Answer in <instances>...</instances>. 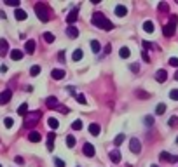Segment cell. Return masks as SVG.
<instances>
[{
  "label": "cell",
  "mask_w": 178,
  "mask_h": 167,
  "mask_svg": "<svg viewBox=\"0 0 178 167\" xmlns=\"http://www.w3.org/2000/svg\"><path fill=\"white\" fill-rule=\"evenodd\" d=\"M65 70H53L51 71V77H53L54 80H61V79H65Z\"/></svg>",
  "instance_id": "8fae6325"
},
{
  "label": "cell",
  "mask_w": 178,
  "mask_h": 167,
  "mask_svg": "<svg viewBox=\"0 0 178 167\" xmlns=\"http://www.w3.org/2000/svg\"><path fill=\"white\" fill-rule=\"evenodd\" d=\"M0 167H2V165H0Z\"/></svg>",
  "instance_id": "6f0895ef"
},
{
  "label": "cell",
  "mask_w": 178,
  "mask_h": 167,
  "mask_svg": "<svg viewBox=\"0 0 178 167\" xmlns=\"http://www.w3.org/2000/svg\"><path fill=\"white\" fill-rule=\"evenodd\" d=\"M131 70H133L134 73H138V70H140V66H138V65H131Z\"/></svg>",
  "instance_id": "681fc988"
},
{
  "label": "cell",
  "mask_w": 178,
  "mask_h": 167,
  "mask_svg": "<svg viewBox=\"0 0 178 167\" xmlns=\"http://www.w3.org/2000/svg\"><path fill=\"white\" fill-rule=\"evenodd\" d=\"M126 14H128V9H126L124 5H117V7H115V16H119V18H124Z\"/></svg>",
  "instance_id": "ac0fdd59"
},
{
  "label": "cell",
  "mask_w": 178,
  "mask_h": 167,
  "mask_svg": "<svg viewBox=\"0 0 178 167\" xmlns=\"http://www.w3.org/2000/svg\"><path fill=\"white\" fill-rule=\"evenodd\" d=\"M14 16H16V19H18V21H25V19H26V12H25L23 9H16Z\"/></svg>",
  "instance_id": "ffe728a7"
},
{
  "label": "cell",
  "mask_w": 178,
  "mask_h": 167,
  "mask_svg": "<svg viewBox=\"0 0 178 167\" xmlns=\"http://www.w3.org/2000/svg\"><path fill=\"white\" fill-rule=\"evenodd\" d=\"M143 30L147 31V33H152V31L156 30V28H154V23H152V21H145V23H143Z\"/></svg>",
  "instance_id": "d4e9b609"
},
{
  "label": "cell",
  "mask_w": 178,
  "mask_h": 167,
  "mask_svg": "<svg viewBox=\"0 0 178 167\" xmlns=\"http://www.w3.org/2000/svg\"><path fill=\"white\" fill-rule=\"evenodd\" d=\"M110 51H112V47H110V45H107V47H105V54H108Z\"/></svg>",
  "instance_id": "f5cc1de1"
},
{
  "label": "cell",
  "mask_w": 178,
  "mask_h": 167,
  "mask_svg": "<svg viewBox=\"0 0 178 167\" xmlns=\"http://www.w3.org/2000/svg\"><path fill=\"white\" fill-rule=\"evenodd\" d=\"M45 105H47V108H58L59 106V103H58V99H56V97H47V99H45Z\"/></svg>",
  "instance_id": "9a60e30c"
},
{
  "label": "cell",
  "mask_w": 178,
  "mask_h": 167,
  "mask_svg": "<svg viewBox=\"0 0 178 167\" xmlns=\"http://www.w3.org/2000/svg\"><path fill=\"white\" fill-rule=\"evenodd\" d=\"M72 129L73 131H80L82 129V120H75V122L72 124Z\"/></svg>",
  "instance_id": "d6a6232c"
},
{
  "label": "cell",
  "mask_w": 178,
  "mask_h": 167,
  "mask_svg": "<svg viewBox=\"0 0 178 167\" xmlns=\"http://www.w3.org/2000/svg\"><path fill=\"white\" fill-rule=\"evenodd\" d=\"M5 5H11V7H19V0H5Z\"/></svg>",
  "instance_id": "d590c367"
},
{
  "label": "cell",
  "mask_w": 178,
  "mask_h": 167,
  "mask_svg": "<svg viewBox=\"0 0 178 167\" xmlns=\"http://www.w3.org/2000/svg\"><path fill=\"white\" fill-rule=\"evenodd\" d=\"M169 97H171L173 101H178V89H173V91L169 93Z\"/></svg>",
  "instance_id": "74e56055"
},
{
  "label": "cell",
  "mask_w": 178,
  "mask_h": 167,
  "mask_svg": "<svg viewBox=\"0 0 178 167\" xmlns=\"http://www.w3.org/2000/svg\"><path fill=\"white\" fill-rule=\"evenodd\" d=\"M35 12H37V16H39V19L40 21H49V7L45 4H35Z\"/></svg>",
  "instance_id": "277c9868"
},
{
  "label": "cell",
  "mask_w": 178,
  "mask_h": 167,
  "mask_svg": "<svg viewBox=\"0 0 178 167\" xmlns=\"http://www.w3.org/2000/svg\"><path fill=\"white\" fill-rule=\"evenodd\" d=\"M91 21H93V25L96 28H101V30H105V31H108V30H112V28H114L112 21L105 18V14H101V12H96L93 18H91Z\"/></svg>",
  "instance_id": "6da1fadb"
},
{
  "label": "cell",
  "mask_w": 178,
  "mask_h": 167,
  "mask_svg": "<svg viewBox=\"0 0 178 167\" xmlns=\"http://www.w3.org/2000/svg\"><path fill=\"white\" fill-rule=\"evenodd\" d=\"M67 146L68 148H73V146H75V138L73 136H67Z\"/></svg>",
  "instance_id": "1f68e13d"
},
{
  "label": "cell",
  "mask_w": 178,
  "mask_h": 167,
  "mask_svg": "<svg viewBox=\"0 0 178 167\" xmlns=\"http://www.w3.org/2000/svg\"><path fill=\"white\" fill-rule=\"evenodd\" d=\"M42 117V111H28V115L25 117V127H33L37 125Z\"/></svg>",
  "instance_id": "3957f363"
},
{
  "label": "cell",
  "mask_w": 178,
  "mask_h": 167,
  "mask_svg": "<svg viewBox=\"0 0 178 167\" xmlns=\"http://www.w3.org/2000/svg\"><path fill=\"white\" fill-rule=\"evenodd\" d=\"M176 145H178V138H176Z\"/></svg>",
  "instance_id": "11a10c76"
},
{
  "label": "cell",
  "mask_w": 178,
  "mask_h": 167,
  "mask_svg": "<svg viewBox=\"0 0 178 167\" xmlns=\"http://www.w3.org/2000/svg\"><path fill=\"white\" fill-rule=\"evenodd\" d=\"M91 49H93V52H100L101 51V44L98 40H91Z\"/></svg>",
  "instance_id": "484cf974"
},
{
  "label": "cell",
  "mask_w": 178,
  "mask_h": 167,
  "mask_svg": "<svg viewBox=\"0 0 178 167\" xmlns=\"http://www.w3.org/2000/svg\"><path fill=\"white\" fill-rule=\"evenodd\" d=\"M82 56H84L82 49H75V51H73V56H72V59H73V61H80V59H82Z\"/></svg>",
  "instance_id": "cb8c5ba5"
},
{
  "label": "cell",
  "mask_w": 178,
  "mask_h": 167,
  "mask_svg": "<svg viewBox=\"0 0 178 167\" xmlns=\"http://www.w3.org/2000/svg\"><path fill=\"white\" fill-rule=\"evenodd\" d=\"M89 132H91L93 136H98L100 132H101V127H100L98 124H91V125H89Z\"/></svg>",
  "instance_id": "d6986e66"
},
{
  "label": "cell",
  "mask_w": 178,
  "mask_h": 167,
  "mask_svg": "<svg viewBox=\"0 0 178 167\" xmlns=\"http://www.w3.org/2000/svg\"><path fill=\"white\" fill-rule=\"evenodd\" d=\"M166 79H168V71L166 70H157V73H156L157 82H166Z\"/></svg>",
  "instance_id": "9c48e42d"
},
{
  "label": "cell",
  "mask_w": 178,
  "mask_h": 167,
  "mask_svg": "<svg viewBox=\"0 0 178 167\" xmlns=\"http://www.w3.org/2000/svg\"><path fill=\"white\" fill-rule=\"evenodd\" d=\"M168 125H169V127H176V125H178V117H171L169 122H168Z\"/></svg>",
  "instance_id": "e575fe53"
},
{
  "label": "cell",
  "mask_w": 178,
  "mask_h": 167,
  "mask_svg": "<svg viewBox=\"0 0 178 167\" xmlns=\"http://www.w3.org/2000/svg\"><path fill=\"white\" fill-rule=\"evenodd\" d=\"M122 141H124V134H119V136H117L115 139H114V143H115V145L119 146L120 143H122Z\"/></svg>",
  "instance_id": "b9f144b4"
},
{
  "label": "cell",
  "mask_w": 178,
  "mask_h": 167,
  "mask_svg": "<svg viewBox=\"0 0 178 167\" xmlns=\"http://www.w3.org/2000/svg\"><path fill=\"white\" fill-rule=\"evenodd\" d=\"M176 23H178V16H176V14H171L169 23H168V25H164V28H162V33H164V37H173V35H175Z\"/></svg>",
  "instance_id": "7a4b0ae2"
},
{
  "label": "cell",
  "mask_w": 178,
  "mask_h": 167,
  "mask_svg": "<svg viewBox=\"0 0 178 167\" xmlns=\"http://www.w3.org/2000/svg\"><path fill=\"white\" fill-rule=\"evenodd\" d=\"M77 18H79V12H77V9H73L70 14L67 16V23L68 25H73V23L77 21Z\"/></svg>",
  "instance_id": "ba28073f"
},
{
  "label": "cell",
  "mask_w": 178,
  "mask_h": 167,
  "mask_svg": "<svg viewBox=\"0 0 178 167\" xmlns=\"http://www.w3.org/2000/svg\"><path fill=\"white\" fill-rule=\"evenodd\" d=\"M54 165H56V167H65V162H63L61 158L56 157V158H54Z\"/></svg>",
  "instance_id": "60d3db41"
},
{
  "label": "cell",
  "mask_w": 178,
  "mask_h": 167,
  "mask_svg": "<svg viewBox=\"0 0 178 167\" xmlns=\"http://www.w3.org/2000/svg\"><path fill=\"white\" fill-rule=\"evenodd\" d=\"M145 124H147V125H154V117H150V115L145 117Z\"/></svg>",
  "instance_id": "ee69618b"
},
{
  "label": "cell",
  "mask_w": 178,
  "mask_h": 167,
  "mask_svg": "<svg viewBox=\"0 0 178 167\" xmlns=\"http://www.w3.org/2000/svg\"><path fill=\"white\" fill-rule=\"evenodd\" d=\"M11 97H12V91H4V93H0V105H5V103L11 101Z\"/></svg>",
  "instance_id": "8992f818"
},
{
  "label": "cell",
  "mask_w": 178,
  "mask_h": 167,
  "mask_svg": "<svg viewBox=\"0 0 178 167\" xmlns=\"http://www.w3.org/2000/svg\"><path fill=\"white\" fill-rule=\"evenodd\" d=\"M150 49H154V44L148 40H143V51H150Z\"/></svg>",
  "instance_id": "836d02e7"
},
{
  "label": "cell",
  "mask_w": 178,
  "mask_h": 167,
  "mask_svg": "<svg viewBox=\"0 0 178 167\" xmlns=\"http://www.w3.org/2000/svg\"><path fill=\"white\" fill-rule=\"evenodd\" d=\"M4 125H5V127H12V125H14V120L11 119V117H7V119H4Z\"/></svg>",
  "instance_id": "8d00e7d4"
},
{
  "label": "cell",
  "mask_w": 178,
  "mask_h": 167,
  "mask_svg": "<svg viewBox=\"0 0 178 167\" xmlns=\"http://www.w3.org/2000/svg\"><path fill=\"white\" fill-rule=\"evenodd\" d=\"M54 139H56V134L51 132L49 136H47V150H49V151H53V150H54Z\"/></svg>",
  "instance_id": "e0dca14e"
},
{
  "label": "cell",
  "mask_w": 178,
  "mask_h": 167,
  "mask_svg": "<svg viewBox=\"0 0 178 167\" xmlns=\"http://www.w3.org/2000/svg\"><path fill=\"white\" fill-rule=\"evenodd\" d=\"M14 160H16V164H23V158L21 157H16Z\"/></svg>",
  "instance_id": "f907efd6"
},
{
  "label": "cell",
  "mask_w": 178,
  "mask_h": 167,
  "mask_svg": "<svg viewBox=\"0 0 178 167\" xmlns=\"http://www.w3.org/2000/svg\"><path fill=\"white\" fill-rule=\"evenodd\" d=\"M39 73H40V66L39 65H35V66H31V68H30V75H31V77H37Z\"/></svg>",
  "instance_id": "f1b7e54d"
},
{
  "label": "cell",
  "mask_w": 178,
  "mask_h": 167,
  "mask_svg": "<svg viewBox=\"0 0 178 167\" xmlns=\"http://www.w3.org/2000/svg\"><path fill=\"white\" fill-rule=\"evenodd\" d=\"M0 71H2V73H5V71H7V66H5V65L0 66Z\"/></svg>",
  "instance_id": "816d5d0a"
},
{
  "label": "cell",
  "mask_w": 178,
  "mask_h": 167,
  "mask_svg": "<svg viewBox=\"0 0 178 167\" xmlns=\"http://www.w3.org/2000/svg\"><path fill=\"white\" fill-rule=\"evenodd\" d=\"M142 57H143V61H145V63H150V56H148L147 51H143V52H142Z\"/></svg>",
  "instance_id": "7bdbcfd3"
},
{
  "label": "cell",
  "mask_w": 178,
  "mask_h": 167,
  "mask_svg": "<svg viewBox=\"0 0 178 167\" xmlns=\"http://www.w3.org/2000/svg\"><path fill=\"white\" fill-rule=\"evenodd\" d=\"M25 51H26L28 54L35 52V40H28L26 44H25Z\"/></svg>",
  "instance_id": "5bb4252c"
},
{
  "label": "cell",
  "mask_w": 178,
  "mask_h": 167,
  "mask_svg": "<svg viewBox=\"0 0 178 167\" xmlns=\"http://www.w3.org/2000/svg\"><path fill=\"white\" fill-rule=\"evenodd\" d=\"M75 99H77V103H80V105H86V97H84V94H77Z\"/></svg>",
  "instance_id": "f35d334b"
},
{
  "label": "cell",
  "mask_w": 178,
  "mask_h": 167,
  "mask_svg": "<svg viewBox=\"0 0 178 167\" xmlns=\"http://www.w3.org/2000/svg\"><path fill=\"white\" fill-rule=\"evenodd\" d=\"M136 94H138V96H142V99H147V97H150V96H148L147 93H143V91H138V93H136Z\"/></svg>",
  "instance_id": "bcb514c9"
},
{
  "label": "cell",
  "mask_w": 178,
  "mask_h": 167,
  "mask_svg": "<svg viewBox=\"0 0 178 167\" xmlns=\"http://www.w3.org/2000/svg\"><path fill=\"white\" fill-rule=\"evenodd\" d=\"M119 56L122 57V59H128V57L131 56V51H129L128 47H120V51H119Z\"/></svg>",
  "instance_id": "603a6c76"
},
{
  "label": "cell",
  "mask_w": 178,
  "mask_h": 167,
  "mask_svg": "<svg viewBox=\"0 0 178 167\" xmlns=\"http://www.w3.org/2000/svg\"><path fill=\"white\" fill-rule=\"evenodd\" d=\"M67 35L70 37V38H77V37H79V28L68 26V28H67Z\"/></svg>",
  "instance_id": "4fadbf2b"
},
{
  "label": "cell",
  "mask_w": 178,
  "mask_h": 167,
  "mask_svg": "<svg viewBox=\"0 0 178 167\" xmlns=\"http://www.w3.org/2000/svg\"><path fill=\"white\" fill-rule=\"evenodd\" d=\"M7 51H9V44H7V40H0V56H5L7 54Z\"/></svg>",
  "instance_id": "2e32d148"
},
{
  "label": "cell",
  "mask_w": 178,
  "mask_h": 167,
  "mask_svg": "<svg viewBox=\"0 0 178 167\" xmlns=\"http://www.w3.org/2000/svg\"><path fill=\"white\" fill-rule=\"evenodd\" d=\"M58 59H59V61H65V52H63V51H59V54H58Z\"/></svg>",
  "instance_id": "7dc6e473"
},
{
  "label": "cell",
  "mask_w": 178,
  "mask_h": 167,
  "mask_svg": "<svg viewBox=\"0 0 178 167\" xmlns=\"http://www.w3.org/2000/svg\"><path fill=\"white\" fill-rule=\"evenodd\" d=\"M129 150L133 151V153H140L142 151V143L138 139H131L129 141Z\"/></svg>",
  "instance_id": "5b68a950"
},
{
  "label": "cell",
  "mask_w": 178,
  "mask_h": 167,
  "mask_svg": "<svg viewBox=\"0 0 178 167\" xmlns=\"http://www.w3.org/2000/svg\"><path fill=\"white\" fill-rule=\"evenodd\" d=\"M175 79H176V80H178V71H176V73H175Z\"/></svg>",
  "instance_id": "db71d44e"
},
{
  "label": "cell",
  "mask_w": 178,
  "mask_h": 167,
  "mask_svg": "<svg viewBox=\"0 0 178 167\" xmlns=\"http://www.w3.org/2000/svg\"><path fill=\"white\" fill-rule=\"evenodd\" d=\"M44 40L47 42V44H51V42H54V35H53V33H49V31H45V33H44Z\"/></svg>",
  "instance_id": "4dcf8cb0"
},
{
  "label": "cell",
  "mask_w": 178,
  "mask_h": 167,
  "mask_svg": "<svg viewBox=\"0 0 178 167\" xmlns=\"http://www.w3.org/2000/svg\"><path fill=\"white\" fill-rule=\"evenodd\" d=\"M82 151H84L86 157H93V155H94V146L91 145V143H86V145H84V150H82Z\"/></svg>",
  "instance_id": "30bf717a"
},
{
  "label": "cell",
  "mask_w": 178,
  "mask_h": 167,
  "mask_svg": "<svg viewBox=\"0 0 178 167\" xmlns=\"http://www.w3.org/2000/svg\"><path fill=\"white\" fill-rule=\"evenodd\" d=\"M28 139H30L31 143H39V141H40V134L37 131H33V132H30V134H28Z\"/></svg>",
  "instance_id": "7402d4cb"
},
{
  "label": "cell",
  "mask_w": 178,
  "mask_h": 167,
  "mask_svg": "<svg viewBox=\"0 0 178 167\" xmlns=\"http://www.w3.org/2000/svg\"><path fill=\"white\" fill-rule=\"evenodd\" d=\"M168 9H169V5L166 4V2H161V4H159V11H161V12H166Z\"/></svg>",
  "instance_id": "ab89813d"
},
{
  "label": "cell",
  "mask_w": 178,
  "mask_h": 167,
  "mask_svg": "<svg viewBox=\"0 0 178 167\" xmlns=\"http://www.w3.org/2000/svg\"><path fill=\"white\" fill-rule=\"evenodd\" d=\"M47 124H49V127H51V129H54V131H56V129L59 127V122H58L56 119H54V117H51V119L47 120Z\"/></svg>",
  "instance_id": "83f0119b"
},
{
  "label": "cell",
  "mask_w": 178,
  "mask_h": 167,
  "mask_svg": "<svg viewBox=\"0 0 178 167\" xmlns=\"http://www.w3.org/2000/svg\"><path fill=\"white\" fill-rule=\"evenodd\" d=\"M159 157H161V160H164V162H178V155H169V153H166V151H162Z\"/></svg>",
  "instance_id": "52a82bcc"
},
{
  "label": "cell",
  "mask_w": 178,
  "mask_h": 167,
  "mask_svg": "<svg viewBox=\"0 0 178 167\" xmlns=\"http://www.w3.org/2000/svg\"><path fill=\"white\" fill-rule=\"evenodd\" d=\"M166 111V105L164 103H159V105H157V108H156V113L157 115H162Z\"/></svg>",
  "instance_id": "f546056e"
},
{
  "label": "cell",
  "mask_w": 178,
  "mask_h": 167,
  "mask_svg": "<svg viewBox=\"0 0 178 167\" xmlns=\"http://www.w3.org/2000/svg\"><path fill=\"white\" fill-rule=\"evenodd\" d=\"M11 57H12L14 61H19V59H23V52L18 51V49H14V51H11Z\"/></svg>",
  "instance_id": "44dd1931"
},
{
  "label": "cell",
  "mask_w": 178,
  "mask_h": 167,
  "mask_svg": "<svg viewBox=\"0 0 178 167\" xmlns=\"http://www.w3.org/2000/svg\"><path fill=\"white\" fill-rule=\"evenodd\" d=\"M110 160L114 164L120 162V151H119V150H112V151H110Z\"/></svg>",
  "instance_id": "7c38bea8"
},
{
  "label": "cell",
  "mask_w": 178,
  "mask_h": 167,
  "mask_svg": "<svg viewBox=\"0 0 178 167\" xmlns=\"http://www.w3.org/2000/svg\"><path fill=\"white\" fill-rule=\"evenodd\" d=\"M152 167H159V165H152Z\"/></svg>",
  "instance_id": "9f6ffc18"
},
{
  "label": "cell",
  "mask_w": 178,
  "mask_h": 167,
  "mask_svg": "<svg viewBox=\"0 0 178 167\" xmlns=\"http://www.w3.org/2000/svg\"><path fill=\"white\" fill-rule=\"evenodd\" d=\"M169 65L176 66V68H178V57H171V59H169Z\"/></svg>",
  "instance_id": "f6af8a7d"
},
{
  "label": "cell",
  "mask_w": 178,
  "mask_h": 167,
  "mask_svg": "<svg viewBox=\"0 0 178 167\" xmlns=\"http://www.w3.org/2000/svg\"><path fill=\"white\" fill-rule=\"evenodd\" d=\"M18 113L23 115V117H26V115H28V105H26V103H23V105L18 108Z\"/></svg>",
  "instance_id": "4316f807"
},
{
  "label": "cell",
  "mask_w": 178,
  "mask_h": 167,
  "mask_svg": "<svg viewBox=\"0 0 178 167\" xmlns=\"http://www.w3.org/2000/svg\"><path fill=\"white\" fill-rule=\"evenodd\" d=\"M58 110L61 111V113H68V111H70L68 108H65V106H58Z\"/></svg>",
  "instance_id": "c3c4849f"
}]
</instances>
